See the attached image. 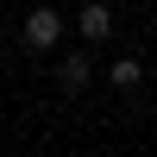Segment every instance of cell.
<instances>
[{"mask_svg": "<svg viewBox=\"0 0 157 157\" xmlns=\"http://www.w3.org/2000/svg\"><path fill=\"white\" fill-rule=\"evenodd\" d=\"M75 25H82L88 44H101V38H113V6H107V0H88V6L75 13Z\"/></svg>", "mask_w": 157, "mask_h": 157, "instance_id": "2", "label": "cell"}, {"mask_svg": "<svg viewBox=\"0 0 157 157\" xmlns=\"http://www.w3.org/2000/svg\"><path fill=\"white\" fill-rule=\"evenodd\" d=\"M57 38H63V13L57 6H32L25 13V25H19V44L25 50H57Z\"/></svg>", "mask_w": 157, "mask_h": 157, "instance_id": "1", "label": "cell"}, {"mask_svg": "<svg viewBox=\"0 0 157 157\" xmlns=\"http://www.w3.org/2000/svg\"><path fill=\"white\" fill-rule=\"evenodd\" d=\"M88 75H94V57H88V50H69V57L57 63V88H63V94L88 88Z\"/></svg>", "mask_w": 157, "mask_h": 157, "instance_id": "3", "label": "cell"}, {"mask_svg": "<svg viewBox=\"0 0 157 157\" xmlns=\"http://www.w3.org/2000/svg\"><path fill=\"white\" fill-rule=\"evenodd\" d=\"M107 82L120 88V94H132V88H145V63H138V57H120V63H107Z\"/></svg>", "mask_w": 157, "mask_h": 157, "instance_id": "4", "label": "cell"}]
</instances>
